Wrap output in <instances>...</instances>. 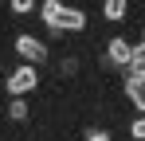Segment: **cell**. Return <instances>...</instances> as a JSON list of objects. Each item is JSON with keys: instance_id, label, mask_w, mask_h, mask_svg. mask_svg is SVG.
<instances>
[{"instance_id": "obj_1", "label": "cell", "mask_w": 145, "mask_h": 141, "mask_svg": "<svg viewBox=\"0 0 145 141\" xmlns=\"http://www.w3.org/2000/svg\"><path fill=\"white\" fill-rule=\"evenodd\" d=\"M39 20H43V27L51 35H82L90 27L86 12L67 4V0H39Z\"/></svg>"}, {"instance_id": "obj_2", "label": "cell", "mask_w": 145, "mask_h": 141, "mask_svg": "<svg viewBox=\"0 0 145 141\" xmlns=\"http://www.w3.org/2000/svg\"><path fill=\"white\" fill-rule=\"evenodd\" d=\"M4 90H8V98H27L31 90H39V67L16 63V67L4 74Z\"/></svg>"}, {"instance_id": "obj_3", "label": "cell", "mask_w": 145, "mask_h": 141, "mask_svg": "<svg viewBox=\"0 0 145 141\" xmlns=\"http://www.w3.org/2000/svg\"><path fill=\"white\" fill-rule=\"evenodd\" d=\"M12 51H16V59H20V63H31V67H43V63L51 59L47 43H43L39 35H27V31H20V35L12 39Z\"/></svg>"}, {"instance_id": "obj_4", "label": "cell", "mask_w": 145, "mask_h": 141, "mask_svg": "<svg viewBox=\"0 0 145 141\" xmlns=\"http://www.w3.org/2000/svg\"><path fill=\"white\" fill-rule=\"evenodd\" d=\"M129 59H133V47L125 43L121 35L106 39V63H110V67H129Z\"/></svg>"}, {"instance_id": "obj_5", "label": "cell", "mask_w": 145, "mask_h": 141, "mask_svg": "<svg viewBox=\"0 0 145 141\" xmlns=\"http://www.w3.org/2000/svg\"><path fill=\"white\" fill-rule=\"evenodd\" d=\"M121 94H125V98H129V102L145 114V82H137V78H129V74H125V78H121Z\"/></svg>"}, {"instance_id": "obj_6", "label": "cell", "mask_w": 145, "mask_h": 141, "mask_svg": "<svg viewBox=\"0 0 145 141\" xmlns=\"http://www.w3.org/2000/svg\"><path fill=\"white\" fill-rule=\"evenodd\" d=\"M4 114H8V121L20 125V121H31V106H27V98H8V110Z\"/></svg>"}, {"instance_id": "obj_7", "label": "cell", "mask_w": 145, "mask_h": 141, "mask_svg": "<svg viewBox=\"0 0 145 141\" xmlns=\"http://www.w3.org/2000/svg\"><path fill=\"white\" fill-rule=\"evenodd\" d=\"M125 12H129V0H102V16H106L110 24L125 20Z\"/></svg>"}, {"instance_id": "obj_8", "label": "cell", "mask_w": 145, "mask_h": 141, "mask_svg": "<svg viewBox=\"0 0 145 141\" xmlns=\"http://www.w3.org/2000/svg\"><path fill=\"white\" fill-rule=\"evenodd\" d=\"M125 74H129V78H137V82H145V43H141V47H133V59H129Z\"/></svg>"}, {"instance_id": "obj_9", "label": "cell", "mask_w": 145, "mask_h": 141, "mask_svg": "<svg viewBox=\"0 0 145 141\" xmlns=\"http://www.w3.org/2000/svg\"><path fill=\"white\" fill-rule=\"evenodd\" d=\"M8 12L12 16H31V12H39V0H8Z\"/></svg>"}, {"instance_id": "obj_10", "label": "cell", "mask_w": 145, "mask_h": 141, "mask_svg": "<svg viewBox=\"0 0 145 141\" xmlns=\"http://www.w3.org/2000/svg\"><path fill=\"white\" fill-rule=\"evenodd\" d=\"M55 67H59V74H63V78H74V74H78V67H82V63H78V55H63V59H59V63H55Z\"/></svg>"}, {"instance_id": "obj_11", "label": "cell", "mask_w": 145, "mask_h": 141, "mask_svg": "<svg viewBox=\"0 0 145 141\" xmlns=\"http://www.w3.org/2000/svg\"><path fill=\"white\" fill-rule=\"evenodd\" d=\"M129 137H133V141H145V114L137 118V121H129Z\"/></svg>"}, {"instance_id": "obj_12", "label": "cell", "mask_w": 145, "mask_h": 141, "mask_svg": "<svg viewBox=\"0 0 145 141\" xmlns=\"http://www.w3.org/2000/svg\"><path fill=\"white\" fill-rule=\"evenodd\" d=\"M82 141H110V133H102V129H86Z\"/></svg>"}, {"instance_id": "obj_13", "label": "cell", "mask_w": 145, "mask_h": 141, "mask_svg": "<svg viewBox=\"0 0 145 141\" xmlns=\"http://www.w3.org/2000/svg\"><path fill=\"white\" fill-rule=\"evenodd\" d=\"M141 43H145V24H141Z\"/></svg>"}]
</instances>
